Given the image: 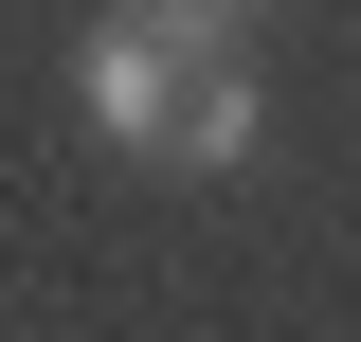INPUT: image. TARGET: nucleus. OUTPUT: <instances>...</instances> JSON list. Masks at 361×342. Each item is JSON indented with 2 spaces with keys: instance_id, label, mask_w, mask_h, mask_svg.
I'll return each instance as SVG.
<instances>
[{
  "instance_id": "nucleus-1",
  "label": "nucleus",
  "mask_w": 361,
  "mask_h": 342,
  "mask_svg": "<svg viewBox=\"0 0 361 342\" xmlns=\"http://www.w3.org/2000/svg\"><path fill=\"white\" fill-rule=\"evenodd\" d=\"M180 72H199V54H180V18H163V0H145V18H109V37H90V127H109V144H180Z\"/></svg>"
},
{
  "instance_id": "nucleus-2",
  "label": "nucleus",
  "mask_w": 361,
  "mask_h": 342,
  "mask_svg": "<svg viewBox=\"0 0 361 342\" xmlns=\"http://www.w3.org/2000/svg\"><path fill=\"white\" fill-rule=\"evenodd\" d=\"M180 163H253V72H235V54L180 72Z\"/></svg>"
},
{
  "instance_id": "nucleus-3",
  "label": "nucleus",
  "mask_w": 361,
  "mask_h": 342,
  "mask_svg": "<svg viewBox=\"0 0 361 342\" xmlns=\"http://www.w3.org/2000/svg\"><path fill=\"white\" fill-rule=\"evenodd\" d=\"M163 18H180V37H199V18H235V0H163Z\"/></svg>"
}]
</instances>
